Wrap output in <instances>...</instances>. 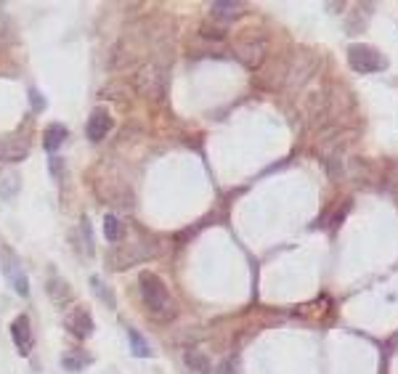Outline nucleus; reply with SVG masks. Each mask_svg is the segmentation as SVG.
Segmentation results:
<instances>
[{
	"label": "nucleus",
	"mask_w": 398,
	"mask_h": 374,
	"mask_svg": "<svg viewBox=\"0 0 398 374\" xmlns=\"http://www.w3.org/2000/svg\"><path fill=\"white\" fill-rule=\"evenodd\" d=\"M138 287H141V298H144V305L152 311V314L157 316H165L170 311V292L165 287V281L157 276V274H152V271H144L141 276H138Z\"/></svg>",
	"instance_id": "obj_1"
},
{
	"label": "nucleus",
	"mask_w": 398,
	"mask_h": 374,
	"mask_svg": "<svg viewBox=\"0 0 398 374\" xmlns=\"http://www.w3.org/2000/svg\"><path fill=\"white\" fill-rule=\"evenodd\" d=\"M348 64L353 72L359 74H374L383 72L387 67V59L372 46H364V43H353L348 48Z\"/></svg>",
	"instance_id": "obj_2"
},
{
	"label": "nucleus",
	"mask_w": 398,
	"mask_h": 374,
	"mask_svg": "<svg viewBox=\"0 0 398 374\" xmlns=\"http://www.w3.org/2000/svg\"><path fill=\"white\" fill-rule=\"evenodd\" d=\"M0 268H3V276H6V281L13 287V292L22 295V298H27V295H29V281H27V274H25V268H22L19 255L13 253L11 247H3Z\"/></svg>",
	"instance_id": "obj_3"
},
{
	"label": "nucleus",
	"mask_w": 398,
	"mask_h": 374,
	"mask_svg": "<svg viewBox=\"0 0 398 374\" xmlns=\"http://www.w3.org/2000/svg\"><path fill=\"white\" fill-rule=\"evenodd\" d=\"M11 338L13 345L19 350V356H29L32 348H35V335H32V326H29V319L27 316H16L11 324Z\"/></svg>",
	"instance_id": "obj_4"
},
{
	"label": "nucleus",
	"mask_w": 398,
	"mask_h": 374,
	"mask_svg": "<svg viewBox=\"0 0 398 374\" xmlns=\"http://www.w3.org/2000/svg\"><path fill=\"white\" fill-rule=\"evenodd\" d=\"M64 324L69 329V335H74L77 340H88L93 335V319L85 308H74L72 314L64 319Z\"/></svg>",
	"instance_id": "obj_5"
},
{
	"label": "nucleus",
	"mask_w": 398,
	"mask_h": 374,
	"mask_svg": "<svg viewBox=\"0 0 398 374\" xmlns=\"http://www.w3.org/2000/svg\"><path fill=\"white\" fill-rule=\"evenodd\" d=\"M112 131V117H109L107 109H93V114H91V120H88V125H85V133H88V138L91 141H101L104 135Z\"/></svg>",
	"instance_id": "obj_6"
},
{
	"label": "nucleus",
	"mask_w": 398,
	"mask_h": 374,
	"mask_svg": "<svg viewBox=\"0 0 398 374\" xmlns=\"http://www.w3.org/2000/svg\"><path fill=\"white\" fill-rule=\"evenodd\" d=\"M29 154V144L19 138H0V159L3 162H22Z\"/></svg>",
	"instance_id": "obj_7"
},
{
	"label": "nucleus",
	"mask_w": 398,
	"mask_h": 374,
	"mask_svg": "<svg viewBox=\"0 0 398 374\" xmlns=\"http://www.w3.org/2000/svg\"><path fill=\"white\" fill-rule=\"evenodd\" d=\"M22 189V178H19V173L16 170H0V196L3 199H13L16 194Z\"/></svg>",
	"instance_id": "obj_8"
},
{
	"label": "nucleus",
	"mask_w": 398,
	"mask_h": 374,
	"mask_svg": "<svg viewBox=\"0 0 398 374\" xmlns=\"http://www.w3.org/2000/svg\"><path fill=\"white\" fill-rule=\"evenodd\" d=\"M64 138H67V128L61 125V122H53L46 128V135H43V146H46V152L48 154H56L59 152V146L64 144Z\"/></svg>",
	"instance_id": "obj_9"
},
{
	"label": "nucleus",
	"mask_w": 398,
	"mask_h": 374,
	"mask_svg": "<svg viewBox=\"0 0 398 374\" xmlns=\"http://www.w3.org/2000/svg\"><path fill=\"white\" fill-rule=\"evenodd\" d=\"M128 340H131V353L135 359H149L152 348H149V340H144L141 332H135L133 326H128Z\"/></svg>",
	"instance_id": "obj_10"
},
{
	"label": "nucleus",
	"mask_w": 398,
	"mask_h": 374,
	"mask_svg": "<svg viewBox=\"0 0 398 374\" xmlns=\"http://www.w3.org/2000/svg\"><path fill=\"white\" fill-rule=\"evenodd\" d=\"M183 361L197 374H210V361H207L205 353H199V350H189V353L183 356Z\"/></svg>",
	"instance_id": "obj_11"
},
{
	"label": "nucleus",
	"mask_w": 398,
	"mask_h": 374,
	"mask_svg": "<svg viewBox=\"0 0 398 374\" xmlns=\"http://www.w3.org/2000/svg\"><path fill=\"white\" fill-rule=\"evenodd\" d=\"M91 361L85 353H77V350H69V353H64L61 356V366L64 369H69V372H80V369H85V363Z\"/></svg>",
	"instance_id": "obj_12"
},
{
	"label": "nucleus",
	"mask_w": 398,
	"mask_h": 374,
	"mask_svg": "<svg viewBox=\"0 0 398 374\" xmlns=\"http://www.w3.org/2000/svg\"><path fill=\"white\" fill-rule=\"evenodd\" d=\"M91 287H93V292L98 295V300L107 302V308H117V298H114V292L109 290V287H104V284H101V279L91 276Z\"/></svg>",
	"instance_id": "obj_13"
},
{
	"label": "nucleus",
	"mask_w": 398,
	"mask_h": 374,
	"mask_svg": "<svg viewBox=\"0 0 398 374\" xmlns=\"http://www.w3.org/2000/svg\"><path fill=\"white\" fill-rule=\"evenodd\" d=\"M213 13L215 16H223V19H231V16H237L239 13V8H241V3H231V0H215L213 6Z\"/></svg>",
	"instance_id": "obj_14"
},
{
	"label": "nucleus",
	"mask_w": 398,
	"mask_h": 374,
	"mask_svg": "<svg viewBox=\"0 0 398 374\" xmlns=\"http://www.w3.org/2000/svg\"><path fill=\"white\" fill-rule=\"evenodd\" d=\"M104 236H107V241L120 239V220H117L114 215L104 218Z\"/></svg>",
	"instance_id": "obj_15"
},
{
	"label": "nucleus",
	"mask_w": 398,
	"mask_h": 374,
	"mask_svg": "<svg viewBox=\"0 0 398 374\" xmlns=\"http://www.w3.org/2000/svg\"><path fill=\"white\" fill-rule=\"evenodd\" d=\"M80 229H83V236H85V250L93 253V234H91V220H88V218H83V226H80Z\"/></svg>",
	"instance_id": "obj_16"
},
{
	"label": "nucleus",
	"mask_w": 398,
	"mask_h": 374,
	"mask_svg": "<svg viewBox=\"0 0 398 374\" xmlns=\"http://www.w3.org/2000/svg\"><path fill=\"white\" fill-rule=\"evenodd\" d=\"M29 101H32V109H35V112H43V109H46V98L40 96L37 88H29Z\"/></svg>",
	"instance_id": "obj_17"
},
{
	"label": "nucleus",
	"mask_w": 398,
	"mask_h": 374,
	"mask_svg": "<svg viewBox=\"0 0 398 374\" xmlns=\"http://www.w3.org/2000/svg\"><path fill=\"white\" fill-rule=\"evenodd\" d=\"M51 173H53V175H59V173H61V162H59V157H56V154L51 157Z\"/></svg>",
	"instance_id": "obj_18"
}]
</instances>
